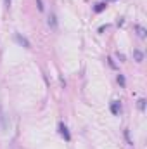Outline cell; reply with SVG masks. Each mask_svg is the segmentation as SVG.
<instances>
[{"label": "cell", "mask_w": 147, "mask_h": 149, "mask_svg": "<svg viewBox=\"0 0 147 149\" xmlns=\"http://www.w3.org/2000/svg\"><path fill=\"white\" fill-rule=\"evenodd\" d=\"M9 116L3 113V108H0V132H7L9 130Z\"/></svg>", "instance_id": "6da1fadb"}, {"label": "cell", "mask_w": 147, "mask_h": 149, "mask_svg": "<svg viewBox=\"0 0 147 149\" xmlns=\"http://www.w3.org/2000/svg\"><path fill=\"white\" fill-rule=\"evenodd\" d=\"M14 40H16V42H17L19 45H23L24 49H31V43H30V40H28V38H24L23 35L16 33V35H14Z\"/></svg>", "instance_id": "7a4b0ae2"}, {"label": "cell", "mask_w": 147, "mask_h": 149, "mask_svg": "<svg viewBox=\"0 0 147 149\" xmlns=\"http://www.w3.org/2000/svg\"><path fill=\"white\" fill-rule=\"evenodd\" d=\"M59 134H61V135H62V137H64L68 142L71 141V134L68 132V127H66L64 123H59Z\"/></svg>", "instance_id": "3957f363"}, {"label": "cell", "mask_w": 147, "mask_h": 149, "mask_svg": "<svg viewBox=\"0 0 147 149\" xmlns=\"http://www.w3.org/2000/svg\"><path fill=\"white\" fill-rule=\"evenodd\" d=\"M119 109H121V104H119L118 101H114V102L111 104V113H112V114H118Z\"/></svg>", "instance_id": "277c9868"}, {"label": "cell", "mask_w": 147, "mask_h": 149, "mask_svg": "<svg viewBox=\"0 0 147 149\" xmlns=\"http://www.w3.org/2000/svg\"><path fill=\"white\" fill-rule=\"evenodd\" d=\"M135 30H137V35L140 38H146V35H147V30L144 28V26H135Z\"/></svg>", "instance_id": "5b68a950"}, {"label": "cell", "mask_w": 147, "mask_h": 149, "mask_svg": "<svg viewBox=\"0 0 147 149\" xmlns=\"http://www.w3.org/2000/svg\"><path fill=\"white\" fill-rule=\"evenodd\" d=\"M133 56H135V61H137V63H142V61H144V54H142L140 50H133Z\"/></svg>", "instance_id": "8992f818"}, {"label": "cell", "mask_w": 147, "mask_h": 149, "mask_svg": "<svg viewBox=\"0 0 147 149\" xmlns=\"http://www.w3.org/2000/svg\"><path fill=\"white\" fill-rule=\"evenodd\" d=\"M49 26L57 28V21H55V16H54V14H50V16H49Z\"/></svg>", "instance_id": "52a82bcc"}, {"label": "cell", "mask_w": 147, "mask_h": 149, "mask_svg": "<svg viewBox=\"0 0 147 149\" xmlns=\"http://www.w3.org/2000/svg\"><path fill=\"white\" fill-rule=\"evenodd\" d=\"M106 7H107V5L101 2V3H95V7H94V10H95V12H102V10H104Z\"/></svg>", "instance_id": "ba28073f"}, {"label": "cell", "mask_w": 147, "mask_h": 149, "mask_svg": "<svg viewBox=\"0 0 147 149\" xmlns=\"http://www.w3.org/2000/svg\"><path fill=\"white\" fill-rule=\"evenodd\" d=\"M118 83H119L121 87H125V85H126V80H125V76H123V74H118Z\"/></svg>", "instance_id": "9c48e42d"}, {"label": "cell", "mask_w": 147, "mask_h": 149, "mask_svg": "<svg viewBox=\"0 0 147 149\" xmlns=\"http://www.w3.org/2000/svg\"><path fill=\"white\" fill-rule=\"evenodd\" d=\"M139 108H140V111L146 109V99H140V101H139Z\"/></svg>", "instance_id": "30bf717a"}, {"label": "cell", "mask_w": 147, "mask_h": 149, "mask_svg": "<svg viewBox=\"0 0 147 149\" xmlns=\"http://www.w3.org/2000/svg\"><path fill=\"white\" fill-rule=\"evenodd\" d=\"M37 5H38L40 10H43V2H42V0H37Z\"/></svg>", "instance_id": "8fae6325"}, {"label": "cell", "mask_w": 147, "mask_h": 149, "mask_svg": "<svg viewBox=\"0 0 147 149\" xmlns=\"http://www.w3.org/2000/svg\"><path fill=\"white\" fill-rule=\"evenodd\" d=\"M10 2H12V0H3V5H5V9H9V7H10Z\"/></svg>", "instance_id": "7c38bea8"}, {"label": "cell", "mask_w": 147, "mask_h": 149, "mask_svg": "<svg viewBox=\"0 0 147 149\" xmlns=\"http://www.w3.org/2000/svg\"><path fill=\"white\" fill-rule=\"evenodd\" d=\"M116 56H118V57H119V61H125V56H123V54H119V52H118V54H116Z\"/></svg>", "instance_id": "4fadbf2b"}, {"label": "cell", "mask_w": 147, "mask_h": 149, "mask_svg": "<svg viewBox=\"0 0 147 149\" xmlns=\"http://www.w3.org/2000/svg\"><path fill=\"white\" fill-rule=\"evenodd\" d=\"M106 2H116V0H106Z\"/></svg>", "instance_id": "5bb4252c"}]
</instances>
